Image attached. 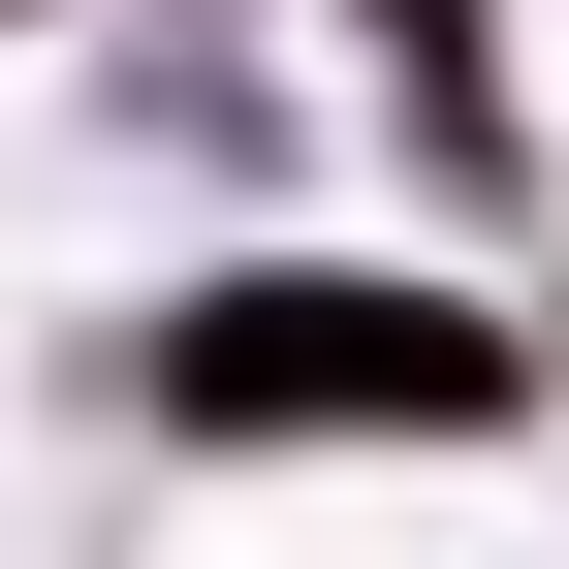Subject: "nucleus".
I'll use <instances>...</instances> for the list:
<instances>
[{"label": "nucleus", "mask_w": 569, "mask_h": 569, "mask_svg": "<svg viewBox=\"0 0 569 569\" xmlns=\"http://www.w3.org/2000/svg\"><path fill=\"white\" fill-rule=\"evenodd\" d=\"M159 380L190 411H507V348H475V317H380V284H222Z\"/></svg>", "instance_id": "f257e3e1"}]
</instances>
